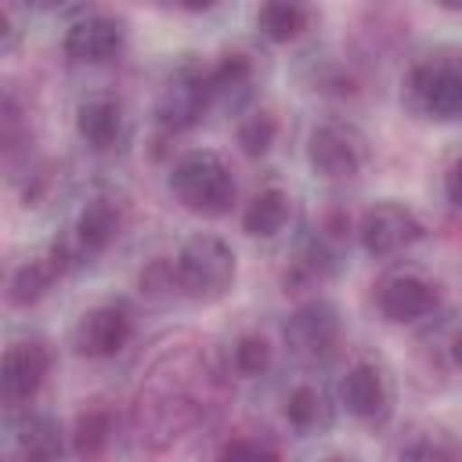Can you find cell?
Wrapping results in <instances>:
<instances>
[{
    "label": "cell",
    "mask_w": 462,
    "mask_h": 462,
    "mask_svg": "<svg viewBox=\"0 0 462 462\" xmlns=\"http://www.w3.org/2000/svg\"><path fill=\"white\" fill-rule=\"evenodd\" d=\"M119 227H123L119 202L108 199V195L90 199V202L76 213V220H72V235H69V242H72L79 263L90 260V256H101V253L119 238Z\"/></svg>",
    "instance_id": "obj_16"
},
{
    "label": "cell",
    "mask_w": 462,
    "mask_h": 462,
    "mask_svg": "<svg viewBox=\"0 0 462 462\" xmlns=\"http://www.w3.org/2000/svg\"><path fill=\"white\" fill-rule=\"evenodd\" d=\"M76 263H79V256H76V249H72L69 238L51 242L43 253L29 256L25 263H18L11 271V278H7V303L11 307H32V303H40Z\"/></svg>",
    "instance_id": "obj_14"
},
{
    "label": "cell",
    "mask_w": 462,
    "mask_h": 462,
    "mask_svg": "<svg viewBox=\"0 0 462 462\" xmlns=\"http://www.w3.org/2000/svg\"><path fill=\"white\" fill-rule=\"evenodd\" d=\"M170 267H173V289H177V296L195 300V303L224 300L231 292L235 278H238V256H235V249L220 235H209V231L188 235L180 242V249L173 253Z\"/></svg>",
    "instance_id": "obj_1"
},
{
    "label": "cell",
    "mask_w": 462,
    "mask_h": 462,
    "mask_svg": "<svg viewBox=\"0 0 462 462\" xmlns=\"http://www.w3.org/2000/svg\"><path fill=\"white\" fill-rule=\"evenodd\" d=\"M235 137H238V144H242V152H245L249 159H260V155H267L271 144L278 141V119H274L267 108H253V112H245V116L238 119Z\"/></svg>",
    "instance_id": "obj_25"
},
{
    "label": "cell",
    "mask_w": 462,
    "mask_h": 462,
    "mask_svg": "<svg viewBox=\"0 0 462 462\" xmlns=\"http://www.w3.org/2000/svg\"><path fill=\"white\" fill-rule=\"evenodd\" d=\"M206 87H209L213 105L238 101L253 87V61L245 54H224L220 61L206 65Z\"/></svg>",
    "instance_id": "obj_23"
},
{
    "label": "cell",
    "mask_w": 462,
    "mask_h": 462,
    "mask_svg": "<svg viewBox=\"0 0 462 462\" xmlns=\"http://www.w3.org/2000/svg\"><path fill=\"white\" fill-rule=\"evenodd\" d=\"M397 462H462V433L440 422H415L393 444Z\"/></svg>",
    "instance_id": "obj_18"
},
{
    "label": "cell",
    "mask_w": 462,
    "mask_h": 462,
    "mask_svg": "<svg viewBox=\"0 0 462 462\" xmlns=\"http://www.w3.org/2000/svg\"><path fill=\"white\" fill-rule=\"evenodd\" d=\"M372 159V144L365 130L350 119H321L307 134V166L314 177L328 184H346L361 177Z\"/></svg>",
    "instance_id": "obj_4"
},
{
    "label": "cell",
    "mask_w": 462,
    "mask_h": 462,
    "mask_svg": "<svg viewBox=\"0 0 462 462\" xmlns=\"http://www.w3.org/2000/svg\"><path fill=\"white\" fill-rule=\"evenodd\" d=\"M227 361H231V372H235V375H242V379H260V375L271 368V361H274V346H271V339H267L263 332L249 328V332H238V336H235Z\"/></svg>",
    "instance_id": "obj_24"
},
{
    "label": "cell",
    "mask_w": 462,
    "mask_h": 462,
    "mask_svg": "<svg viewBox=\"0 0 462 462\" xmlns=\"http://www.w3.org/2000/svg\"><path fill=\"white\" fill-rule=\"evenodd\" d=\"M314 11L307 4H292V0H271L256 7V29L263 40L271 43H289L296 36H303L310 29Z\"/></svg>",
    "instance_id": "obj_21"
},
{
    "label": "cell",
    "mask_w": 462,
    "mask_h": 462,
    "mask_svg": "<svg viewBox=\"0 0 462 462\" xmlns=\"http://www.w3.org/2000/svg\"><path fill=\"white\" fill-rule=\"evenodd\" d=\"M440 188H444V202H448L455 213H462V148L444 162Z\"/></svg>",
    "instance_id": "obj_27"
},
{
    "label": "cell",
    "mask_w": 462,
    "mask_h": 462,
    "mask_svg": "<svg viewBox=\"0 0 462 462\" xmlns=\"http://www.w3.org/2000/svg\"><path fill=\"white\" fill-rule=\"evenodd\" d=\"M76 134L90 152H119L130 137V116L123 97L94 90L76 105Z\"/></svg>",
    "instance_id": "obj_15"
},
{
    "label": "cell",
    "mask_w": 462,
    "mask_h": 462,
    "mask_svg": "<svg viewBox=\"0 0 462 462\" xmlns=\"http://www.w3.org/2000/svg\"><path fill=\"white\" fill-rule=\"evenodd\" d=\"M126 47V22L108 11H79L61 36V51L76 65H105Z\"/></svg>",
    "instance_id": "obj_10"
},
{
    "label": "cell",
    "mask_w": 462,
    "mask_h": 462,
    "mask_svg": "<svg viewBox=\"0 0 462 462\" xmlns=\"http://www.w3.org/2000/svg\"><path fill=\"white\" fill-rule=\"evenodd\" d=\"M408 97L430 119H462V43L426 51L408 69Z\"/></svg>",
    "instance_id": "obj_3"
},
{
    "label": "cell",
    "mask_w": 462,
    "mask_h": 462,
    "mask_svg": "<svg viewBox=\"0 0 462 462\" xmlns=\"http://www.w3.org/2000/svg\"><path fill=\"white\" fill-rule=\"evenodd\" d=\"M209 105H213V97H209V87H206V65H180L166 76V83L159 90L155 123L166 134L191 130Z\"/></svg>",
    "instance_id": "obj_11"
},
{
    "label": "cell",
    "mask_w": 462,
    "mask_h": 462,
    "mask_svg": "<svg viewBox=\"0 0 462 462\" xmlns=\"http://www.w3.org/2000/svg\"><path fill=\"white\" fill-rule=\"evenodd\" d=\"M375 307L390 325H419L437 314L440 289L419 271H390L375 285Z\"/></svg>",
    "instance_id": "obj_12"
},
{
    "label": "cell",
    "mask_w": 462,
    "mask_h": 462,
    "mask_svg": "<svg viewBox=\"0 0 462 462\" xmlns=\"http://www.w3.org/2000/svg\"><path fill=\"white\" fill-rule=\"evenodd\" d=\"M69 451H72L69 433L54 415L36 408H22L7 415V433H4L7 462H65Z\"/></svg>",
    "instance_id": "obj_7"
},
{
    "label": "cell",
    "mask_w": 462,
    "mask_h": 462,
    "mask_svg": "<svg viewBox=\"0 0 462 462\" xmlns=\"http://www.w3.org/2000/svg\"><path fill=\"white\" fill-rule=\"evenodd\" d=\"M134 339V314L119 300H105L87 307L72 325V350L87 361L119 357Z\"/></svg>",
    "instance_id": "obj_6"
},
{
    "label": "cell",
    "mask_w": 462,
    "mask_h": 462,
    "mask_svg": "<svg viewBox=\"0 0 462 462\" xmlns=\"http://www.w3.org/2000/svg\"><path fill=\"white\" fill-rule=\"evenodd\" d=\"M213 462H282V455L267 437H231Z\"/></svg>",
    "instance_id": "obj_26"
},
{
    "label": "cell",
    "mask_w": 462,
    "mask_h": 462,
    "mask_svg": "<svg viewBox=\"0 0 462 462\" xmlns=\"http://www.w3.org/2000/svg\"><path fill=\"white\" fill-rule=\"evenodd\" d=\"M292 220V195L278 184L260 188L245 206H242V231L249 238H274L285 231Z\"/></svg>",
    "instance_id": "obj_19"
},
{
    "label": "cell",
    "mask_w": 462,
    "mask_h": 462,
    "mask_svg": "<svg viewBox=\"0 0 462 462\" xmlns=\"http://www.w3.org/2000/svg\"><path fill=\"white\" fill-rule=\"evenodd\" d=\"M336 274V253L328 249V242L318 235L310 242H303L285 271V285L292 289H318L321 282H328Z\"/></svg>",
    "instance_id": "obj_22"
},
{
    "label": "cell",
    "mask_w": 462,
    "mask_h": 462,
    "mask_svg": "<svg viewBox=\"0 0 462 462\" xmlns=\"http://www.w3.org/2000/svg\"><path fill=\"white\" fill-rule=\"evenodd\" d=\"M448 354H451V365L462 372V332H455V336H451V346H448Z\"/></svg>",
    "instance_id": "obj_28"
},
{
    "label": "cell",
    "mask_w": 462,
    "mask_h": 462,
    "mask_svg": "<svg viewBox=\"0 0 462 462\" xmlns=\"http://www.w3.org/2000/svg\"><path fill=\"white\" fill-rule=\"evenodd\" d=\"M282 419H285L296 433H303V437L325 433V430L332 426V419H336L332 393H328L321 383H314V379H300V383H292V386L285 390V397H282Z\"/></svg>",
    "instance_id": "obj_17"
},
{
    "label": "cell",
    "mask_w": 462,
    "mask_h": 462,
    "mask_svg": "<svg viewBox=\"0 0 462 462\" xmlns=\"http://www.w3.org/2000/svg\"><path fill=\"white\" fill-rule=\"evenodd\" d=\"M422 238H426L422 217L411 206L397 202V199H383V202L368 206L357 220V242L375 260H390V256L411 249Z\"/></svg>",
    "instance_id": "obj_5"
},
{
    "label": "cell",
    "mask_w": 462,
    "mask_h": 462,
    "mask_svg": "<svg viewBox=\"0 0 462 462\" xmlns=\"http://www.w3.org/2000/svg\"><path fill=\"white\" fill-rule=\"evenodd\" d=\"M339 339H343L339 310H336V303H328L321 296L303 300L285 321V343L300 361H310V365L328 361L336 354Z\"/></svg>",
    "instance_id": "obj_8"
},
{
    "label": "cell",
    "mask_w": 462,
    "mask_h": 462,
    "mask_svg": "<svg viewBox=\"0 0 462 462\" xmlns=\"http://www.w3.org/2000/svg\"><path fill=\"white\" fill-rule=\"evenodd\" d=\"M166 180H170L173 199L188 213H199V217H224L235 206V195H238L231 166L213 148H188V152H180L173 159Z\"/></svg>",
    "instance_id": "obj_2"
},
{
    "label": "cell",
    "mask_w": 462,
    "mask_h": 462,
    "mask_svg": "<svg viewBox=\"0 0 462 462\" xmlns=\"http://www.w3.org/2000/svg\"><path fill=\"white\" fill-rule=\"evenodd\" d=\"M339 404L346 408V415H354L365 426H383L393 415V386L383 365L361 357L354 361L343 379H339Z\"/></svg>",
    "instance_id": "obj_13"
},
{
    "label": "cell",
    "mask_w": 462,
    "mask_h": 462,
    "mask_svg": "<svg viewBox=\"0 0 462 462\" xmlns=\"http://www.w3.org/2000/svg\"><path fill=\"white\" fill-rule=\"evenodd\" d=\"M116 440V415L112 408L105 404H94V408H83L69 430V448L76 458L83 462H97Z\"/></svg>",
    "instance_id": "obj_20"
},
{
    "label": "cell",
    "mask_w": 462,
    "mask_h": 462,
    "mask_svg": "<svg viewBox=\"0 0 462 462\" xmlns=\"http://www.w3.org/2000/svg\"><path fill=\"white\" fill-rule=\"evenodd\" d=\"M54 354L43 339L29 336V339H14L4 350V368H0V393L7 411H22L29 408V401L43 390L47 375H51Z\"/></svg>",
    "instance_id": "obj_9"
},
{
    "label": "cell",
    "mask_w": 462,
    "mask_h": 462,
    "mask_svg": "<svg viewBox=\"0 0 462 462\" xmlns=\"http://www.w3.org/2000/svg\"><path fill=\"white\" fill-rule=\"evenodd\" d=\"M321 462H357L354 455H328V458H321Z\"/></svg>",
    "instance_id": "obj_29"
}]
</instances>
